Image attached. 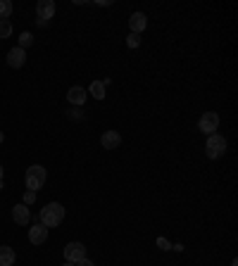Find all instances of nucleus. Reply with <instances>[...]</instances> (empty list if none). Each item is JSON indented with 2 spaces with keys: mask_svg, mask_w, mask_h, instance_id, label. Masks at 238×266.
Here are the masks:
<instances>
[{
  "mask_svg": "<svg viewBox=\"0 0 238 266\" xmlns=\"http://www.w3.org/2000/svg\"><path fill=\"white\" fill-rule=\"evenodd\" d=\"M64 221V207L60 202H50L41 209V224L46 228H55Z\"/></svg>",
  "mask_w": 238,
  "mask_h": 266,
  "instance_id": "obj_1",
  "label": "nucleus"
},
{
  "mask_svg": "<svg viewBox=\"0 0 238 266\" xmlns=\"http://www.w3.org/2000/svg\"><path fill=\"white\" fill-rule=\"evenodd\" d=\"M46 169H43V166L41 164H33V166H29V169H26V190H33V193H36V190L38 188H43V183H46Z\"/></svg>",
  "mask_w": 238,
  "mask_h": 266,
  "instance_id": "obj_2",
  "label": "nucleus"
},
{
  "mask_svg": "<svg viewBox=\"0 0 238 266\" xmlns=\"http://www.w3.org/2000/svg\"><path fill=\"white\" fill-rule=\"evenodd\" d=\"M207 157L210 159H217V157H224L226 152V138L219 136V133H212V136H207Z\"/></svg>",
  "mask_w": 238,
  "mask_h": 266,
  "instance_id": "obj_3",
  "label": "nucleus"
},
{
  "mask_svg": "<svg viewBox=\"0 0 238 266\" xmlns=\"http://www.w3.org/2000/svg\"><path fill=\"white\" fill-rule=\"evenodd\" d=\"M198 128H200V133H207V136L217 133V128H219V114L217 112H205L198 121Z\"/></svg>",
  "mask_w": 238,
  "mask_h": 266,
  "instance_id": "obj_4",
  "label": "nucleus"
},
{
  "mask_svg": "<svg viewBox=\"0 0 238 266\" xmlns=\"http://www.w3.org/2000/svg\"><path fill=\"white\" fill-rule=\"evenodd\" d=\"M84 257H86V247H84V243H69L67 247H64V259H67L69 264H76V261H81Z\"/></svg>",
  "mask_w": 238,
  "mask_h": 266,
  "instance_id": "obj_5",
  "label": "nucleus"
},
{
  "mask_svg": "<svg viewBox=\"0 0 238 266\" xmlns=\"http://www.w3.org/2000/svg\"><path fill=\"white\" fill-rule=\"evenodd\" d=\"M55 3L53 0H38V5H36V12H38V19L41 24H46L48 19H53L55 17Z\"/></svg>",
  "mask_w": 238,
  "mask_h": 266,
  "instance_id": "obj_6",
  "label": "nucleus"
},
{
  "mask_svg": "<svg viewBox=\"0 0 238 266\" xmlns=\"http://www.w3.org/2000/svg\"><path fill=\"white\" fill-rule=\"evenodd\" d=\"M129 29H131V33L141 36V31L148 29V17L143 15V12H134V15L129 17Z\"/></svg>",
  "mask_w": 238,
  "mask_h": 266,
  "instance_id": "obj_7",
  "label": "nucleus"
},
{
  "mask_svg": "<svg viewBox=\"0 0 238 266\" xmlns=\"http://www.w3.org/2000/svg\"><path fill=\"white\" fill-rule=\"evenodd\" d=\"M12 219H15V224H19V226H29L31 211H29L26 204H15V207H12Z\"/></svg>",
  "mask_w": 238,
  "mask_h": 266,
  "instance_id": "obj_8",
  "label": "nucleus"
},
{
  "mask_svg": "<svg viewBox=\"0 0 238 266\" xmlns=\"http://www.w3.org/2000/svg\"><path fill=\"white\" fill-rule=\"evenodd\" d=\"M24 62H26V50H22L19 46L12 48V50L8 53V64L12 67V69H19V67H24Z\"/></svg>",
  "mask_w": 238,
  "mask_h": 266,
  "instance_id": "obj_9",
  "label": "nucleus"
},
{
  "mask_svg": "<svg viewBox=\"0 0 238 266\" xmlns=\"http://www.w3.org/2000/svg\"><path fill=\"white\" fill-rule=\"evenodd\" d=\"M29 240H31L33 245H43L48 240V228L43 226V224H33V226L29 228Z\"/></svg>",
  "mask_w": 238,
  "mask_h": 266,
  "instance_id": "obj_10",
  "label": "nucleus"
},
{
  "mask_svg": "<svg viewBox=\"0 0 238 266\" xmlns=\"http://www.w3.org/2000/svg\"><path fill=\"white\" fill-rule=\"evenodd\" d=\"M86 98H88V91L86 88H81V86L69 88V93H67V100H69L71 105H84Z\"/></svg>",
  "mask_w": 238,
  "mask_h": 266,
  "instance_id": "obj_11",
  "label": "nucleus"
},
{
  "mask_svg": "<svg viewBox=\"0 0 238 266\" xmlns=\"http://www.w3.org/2000/svg\"><path fill=\"white\" fill-rule=\"evenodd\" d=\"M100 143H103L105 150H114V148H119V143H122V136H119L117 131H105L103 138H100Z\"/></svg>",
  "mask_w": 238,
  "mask_h": 266,
  "instance_id": "obj_12",
  "label": "nucleus"
},
{
  "mask_svg": "<svg viewBox=\"0 0 238 266\" xmlns=\"http://www.w3.org/2000/svg\"><path fill=\"white\" fill-rule=\"evenodd\" d=\"M15 259H17V254L12 247H8V245L0 247V266H15Z\"/></svg>",
  "mask_w": 238,
  "mask_h": 266,
  "instance_id": "obj_13",
  "label": "nucleus"
},
{
  "mask_svg": "<svg viewBox=\"0 0 238 266\" xmlns=\"http://www.w3.org/2000/svg\"><path fill=\"white\" fill-rule=\"evenodd\" d=\"M105 81H93V83H91V91H88V93L93 95L95 100H103L105 98Z\"/></svg>",
  "mask_w": 238,
  "mask_h": 266,
  "instance_id": "obj_14",
  "label": "nucleus"
},
{
  "mask_svg": "<svg viewBox=\"0 0 238 266\" xmlns=\"http://www.w3.org/2000/svg\"><path fill=\"white\" fill-rule=\"evenodd\" d=\"M12 3L10 0H0V19H10V15H12Z\"/></svg>",
  "mask_w": 238,
  "mask_h": 266,
  "instance_id": "obj_15",
  "label": "nucleus"
},
{
  "mask_svg": "<svg viewBox=\"0 0 238 266\" xmlns=\"http://www.w3.org/2000/svg\"><path fill=\"white\" fill-rule=\"evenodd\" d=\"M12 36V24L10 19H0V38H10Z\"/></svg>",
  "mask_w": 238,
  "mask_h": 266,
  "instance_id": "obj_16",
  "label": "nucleus"
},
{
  "mask_svg": "<svg viewBox=\"0 0 238 266\" xmlns=\"http://www.w3.org/2000/svg\"><path fill=\"white\" fill-rule=\"evenodd\" d=\"M29 46H33V36L29 31H24L22 36H19V48H22V50H26Z\"/></svg>",
  "mask_w": 238,
  "mask_h": 266,
  "instance_id": "obj_17",
  "label": "nucleus"
},
{
  "mask_svg": "<svg viewBox=\"0 0 238 266\" xmlns=\"http://www.w3.org/2000/svg\"><path fill=\"white\" fill-rule=\"evenodd\" d=\"M127 46L129 48H138V46H141V36H138V33H129V36H127Z\"/></svg>",
  "mask_w": 238,
  "mask_h": 266,
  "instance_id": "obj_18",
  "label": "nucleus"
},
{
  "mask_svg": "<svg viewBox=\"0 0 238 266\" xmlns=\"http://www.w3.org/2000/svg\"><path fill=\"white\" fill-rule=\"evenodd\" d=\"M31 202H36V193H33V190H26V193H24V202L22 204H26V207H29Z\"/></svg>",
  "mask_w": 238,
  "mask_h": 266,
  "instance_id": "obj_19",
  "label": "nucleus"
},
{
  "mask_svg": "<svg viewBox=\"0 0 238 266\" xmlns=\"http://www.w3.org/2000/svg\"><path fill=\"white\" fill-rule=\"evenodd\" d=\"M67 114H69L71 119H81V117H84V112H81V110H69Z\"/></svg>",
  "mask_w": 238,
  "mask_h": 266,
  "instance_id": "obj_20",
  "label": "nucleus"
},
{
  "mask_svg": "<svg viewBox=\"0 0 238 266\" xmlns=\"http://www.w3.org/2000/svg\"><path fill=\"white\" fill-rule=\"evenodd\" d=\"M74 266H95V264H93V261H91V259H88V257H84V259H81V261H76V264H74Z\"/></svg>",
  "mask_w": 238,
  "mask_h": 266,
  "instance_id": "obj_21",
  "label": "nucleus"
},
{
  "mask_svg": "<svg viewBox=\"0 0 238 266\" xmlns=\"http://www.w3.org/2000/svg\"><path fill=\"white\" fill-rule=\"evenodd\" d=\"M157 245H160V247H162V250H169V247H172V245L167 243L165 238H160V240H157Z\"/></svg>",
  "mask_w": 238,
  "mask_h": 266,
  "instance_id": "obj_22",
  "label": "nucleus"
},
{
  "mask_svg": "<svg viewBox=\"0 0 238 266\" xmlns=\"http://www.w3.org/2000/svg\"><path fill=\"white\" fill-rule=\"evenodd\" d=\"M3 141H5V136H3V131H0V143H3Z\"/></svg>",
  "mask_w": 238,
  "mask_h": 266,
  "instance_id": "obj_23",
  "label": "nucleus"
},
{
  "mask_svg": "<svg viewBox=\"0 0 238 266\" xmlns=\"http://www.w3.org/2000/svg\"><path fill=\"white\" fill-rule=\"evenodd\" d=\"M0 181H3V166H0Z\"/></svg>",
  "mask_w": 238,
  "mask_h": 266,
  "instance_id": "obj_24",
  "label": "nucleus"
},
{
  "mask_svg": "<svg viewBox=\"0 0 238 266\" xmlns=\"http://www.w3.org/2000/svg\"><path fill=\"white\" fill-rule=\"evenodd\" d=\"M64 266H74V264H69V261H67V264H64Z\"/></svg>",
  "mask_w": 238,
  "mask_h": 266,
  "instance_id": "obj_25",
  "label": "nucleus"
}]
</instances>
